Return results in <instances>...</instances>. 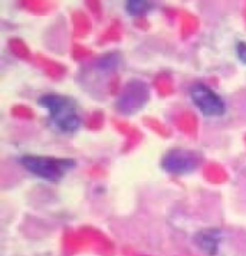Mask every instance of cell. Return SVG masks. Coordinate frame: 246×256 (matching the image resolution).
<instances>
[{
    "instance_id": "6da1fadb",
    "label": "cell",
    "mask_w": 246,
    "mask_h": 256,
    "mask_svg": "<svg viewBox=\"0 0 246 256\" xmlns=\"http://www.w3.org/2000/svg\"><path fill=\"white\" fill-rule=\"evenodd\" d=\"M38 104L49 114V121L56 130L65 134L76 132L81 128V116L78 114L76 104L59 94H45L38 100Z\"/></svg>"
},
{
    "instance_id": "7a4b0ae2",
    "label": "cell",
    "mask_w": 246,
    "mask_h": 256,
    "mask_svg": "<svg viewBox=\"0 0 246 256\" xmlns=\"http://www.w3.org/2000/svg\"><path fill=\"white\" fill-rule=\"evenodd\" d=\"M19 163L36 177L46 182H59L70 170L75 167V162L70 158H55L46 156L26 154L19 158Z\"/></svg>"
},
{
    "instance_id": "3957f363",
    "label": "cell",
    "mask_w": 246,
    "mask_h": 256,
    "mask_svg": "<svg viewBox=\"0 0 246 256\" xmlns=\"http://www.w3.org/2000/svg\"><path fill=\"white\" fill-rule=\"evenodd\" d=\"M202 163V154L193 150L173 148L164 154L162 167L167 173L174 176L190 174L199 168Z\"/></svg>"
},
{
    "instance_id": "277c9868",
    "label": "cell",
    "mask_w": 246,
    "mask_h": 256,
    "mask_svg": "<svg viewBox=\"0 0 246 256\" xmlns=\"http://www.w3.org/2000/svg\"><path fill=\"white\" fill-rule=\"evenodd\" d=\"M190 98L203 116H220L226 111L222 96L204 84H194L190 88Z\"/></svg>"
},
{
    "instance_id": "5b68a950",
    "label": "cell",
    "mask_w": 246,
    "mask_h": 256,
    "mask_svg": "<svg viewBox=\"0 0 246 256\" xmlns=\"http://www.w3.org/2000/svg\"><path fill=\"white\" fill-rule=\"evenodd\" d=\"M150 100V90L148 85L142 81L134 80L128 82L124 88L122 94L120 95L117 101V108L122 114H134L140 111L147 101Z\"/></svg>"
},
{
    "instance_id": "8992f818",
    "label": "cell",
    "mask_w": 246,
    "mask_h": 256,
    "mask_svg": "<svg viewBox=\"0 0 246 256\" xmlns=\"http://www.w3.org/2000/svg\"><path fill=\"white\" fill-rule=\"evenodd\" d=\"M222 236L220 232L216 229H208L203 232L198 233L196 236V244H199V248L206 254V255H216L218 248H219V242H220Z\"/></svg>"
},
{
    "instance_id": "52a82bcc",
    "label": "cell",
    "mask_w": 246,
    "mask_h": 256,
    "mask_svg": "<svg viewBox=\"0 0 246 256\" xmlns=\"http://www.w3.org/2000/svg\"><path fill=\"white\" fill-rule=\"evenodd\" d=\"M152 9V3L146 0H128L126 2V10L130 16L140 18L150 12Z\"/></svg>"
},
{
    "instance_id": "ba28073f",
    "label": "cell",
    "mask_w": 246,
    "mask_h": 256,
    "mask_svg": "<svg viewBox=\"0 0 246 256\" xmlns=\"http://www.w3.org/2000/svg\"><path fill=\"white\" fill-rule=\"evenodd\" d=\"M236 55H238V59L246 65V42H238L236 44Z\"/></svg>"
}]
</instances>
